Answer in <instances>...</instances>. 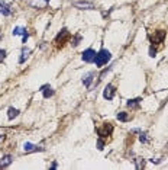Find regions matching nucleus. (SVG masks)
I'll list each match as a JSON object with an SVG mask.
<instances>
[{
    "mask_svg": "<svg viewBox=\"0 0 168 170\" xmlns=\"http://www.w3.org/2000/svg\"><path fill=\"white\" fill-rule=\"evenodd\" d=\"M110 58H112L110 51H107L106 48H102V49L97 52L94 63H96V66H97V67H103L104 64H107V63L110 61Z\"/></svg>",
    "mask_w": 168,
    "mask_h": 170,
    "instance_id": "obj_1",
    "label": "nucleus"
},
{
    "mask_svg": "<svg viewBox=\"0 0 168 170\" xmlns=\"http://www.w3.org/2000/svg\"><path fill=\"white\" fill-rule=\"evenodd\" d=\"M112 132H113V125L110 124V122H104L102 128H99L97 129V134H99V137L100 138H104V137H110L112 135Z\"/></svg>",
    "mask_w": 168,
    "mask_h": 170,
    "instance_id": "obj_2",
    "label": "nucleus"
},
{
    "mask_svg": "<svg viewBox=\"0 0 168 170\" xmlns=\"http://www.w3.org/2000/svg\"><path fill=\"white\" fill-rule=\"evenodd\" d=\"M73 6L80 9V10H93L94 9V4L91 1H87V0H74Z\"/></svg>",
    "mask_w": 168,
    "mask_h": 170,
    "instance_id": "obj_3",
    "label": "nucleus"
},
{
    "mask_svg": "<svg viewBox=\"0 0 168 170\" xmlns=\"http://www.w3.org/2000/svg\"><path fill=\"white\" fill-rule=\"evenodd\" d=\"M96 55H97V52H96L93 48H87L85 51H83V54H81V58H83L84 63H94V60H96Z\"/></svg>",
    "mask_w": 168,
    "mask_h": 170,
    "instance_id": "obj_4",
    "label": "nucleus"
},
{
    "mask_svg": "<svg viewBox=\"0 0 168 170\" xmlns=\"http://www.w3.org/2000/svg\"><path fill=\"white\" fill-rule=\"evenodd\" d=\"M115 95H116V89H115L113 85H107L104 87V90H103V97H104L106 100H112V99L115 97Z\"/></svg>",
    "mask_w": 168,
    "mask_h": 170,
    "instance_id": "obj_5",
    "label": "nucleus"
},
{
    "mask_svg": "<svg viewBox=\"0 0 168 170\" xmlns=\"http://www.w3.org/2000/svg\"><path fill=\"white\" fill-rule=\"evenodd\" d=\"M165 35H167V32L162 31V29H160V31H157L154 34V37H151V41H152V44H161L165 40Z\"/></svg>",
    "mask_w": 168,
    "mask_h": 170,
    "instance_id": "obj_6",
    "label": "nucleus"
},
{
    "mask_svg": "<svg viewBox=\"0 0 168 170\" xmlns=\"http://www.w3.org/2000/svg\"><path fill=\"white\" fill-rule=\"evenodd\" d=\"M70 37V32H68V29H61V32L57 35V38H55V42L60 44V45H64V42L67 41V38Z\"/></svg>",
    "mask_w": 168,
    "mask_h": 170,
    "instance_id": "obj_7",
    "label": "nucleus"
},
{
    "mask_svg": "<svg viewBox=\"0 0 168 170\" xmlns=\"http://www.w3.org/2000/svg\"><path fill=\"white\" fill-rule=\"evenodd\" d=\"M42 92V95H43V97L45 99H48V97H51V96H54V90H52V87L49 85H43L41 86V89H39Z\"/></svg>",
    "mask_w": 168,
    "mask_h": 170,
    "instance_id": "obj_8",
    "label": "nucleus"
},
{
    "mask_svg": "<svg viewBox=\"0 0 168 170\" xmlns=\"http://www.w3.org/2000/svg\"><path fill=\"white\" fill-rule=\"evenodd\" d=\"M12 162H13V157H12L10 154L3 156V157H1V160H0V169H4V167L10 166V164H12Z\"/></svg>",
    "mask_w": 168,
    "mask_h": 170,
    "instance_id": "obj_9",
    "label": "nucleus"
},
{
    "mask_svg": "<svg viewBox=\"0 0 168 170\" xmlns=\"http://www.w3.org/2000/svg\"><path fill=\"white\" fill-rule=\"evenodd\" d=\"M0 13H1L3 16H9V15H12V9H10V6H9L7 3L1 1V0H0Z\"/></svg>",
    "mask_w": 168,
    "mask_h": 170,
    "instance_id": "obj_10",
    "label": "nucleus"
},
{
    "mask_svg": "<svg viewBox=\"0 0 168 170\" xmlns=\"http://www.w3.org/2000/svg\"><path fill=\"white\" fill-rule=\"evenodd\" d=\"M94 77H96V73L94 71H90V73H87L85 76H84L83 79V83L85 87H90V85L93 83V80H94Z\"/></svg>",
    "mask_w": 168,
    "mask_h": 170,
    "instance_id": "obj_11",
    "label": "nucleus"
},
{
    "mask_svg": "<svg viewBox=\"0 0 168 170\" xmlns=\"http://www.w3.org/2000/svg\"><path fill=\"white\" fill-rule=\"evenodd\" d=\"M23 150H25V153H32V151H43V148L41 147H35L34 144H31V142H25L23 144Z\"/></svg>",
    "mask_w": 168,
    "mask_h": 170,
    "instance_id": "obj_12",
    "label": "nucleus"
},
{
    "mask_svg": "<svg viewBox=\"0 0 168 170\" xmlns=\"http://www.w3.org/2000/svg\"><path fill=\"white\" fill-rule=\"evenodd\" d=\"M31 55V49L29 48H22V54H20V58H19V64H23Z\"/></svg>",
    "mask_w": 168,
    "mask_h": 170,
    "instance_id": "obj_13",
    "label": "nucleus"
},
{
    "mask_svg": "<svg viewBox=\"0 0 168 170\" xmlns=\"http://www.w3.org/2000/svg\"><path fill=\"white\" fill-rule=\"evenodd\" d=\"M139 102H142V99H141V97H136V99H129L126 105H127V108L135 109V108H138V106H139Z\"/></svg>",
    "mask_w": 168,
    "mask_h": 170,
    "instance_id": "obj_14",
    "label": "nucleus"
},
{
    "mask_svg": "<svg viewBox=\"0 0 168 170\" xmlns=\"http://www.w3.org/2000/svg\"><path fill=\"white\" fill-rule=\"evenodd\" d=\"M18 115H19V111H18V109H15V108H9V109H7V118H9L10 121L15 119Z\"/></svg>",
    "mask_w": 168,
    "mask_h": 170,
    "instance_id": "obj_15",
    "label": "nucleus"
},
{
    "mask_svg": "<svg viewBox=\"0 0 168 170\" xmlns=\"http://www.w3.org/2000/svg\"><path fill=\"white\" fill-rule=\"evenodd\" d=\"M116 118H118V121H120V122H127L130 116H129L127 112H119V114L116 115Z\"/></svg>",
    "mask_w": 168,
    "mask_h": 170,
    "instance_id": "obj_16",
    "label": "nucleus"
},
{
    "mask_svg": "<svg viewBox=\"0 0 168 170\" xmlns=\"http://www.w3.org/2000/svg\"><path fill=\"white\" fill-rule=\"evenodd\" d=\"M26 32V28H20V26H16L13 31H12V35L16 37V35H23Z\"/></svg>",
    "mask_w": 168,
    "mask_h": 170,
    "instance_id": "obj_17",
    "label": "nucleus"
},
{
    "mask_svg": "<svg viewBox=\"0 0 168 170\" xmlns=\"http://www.w3.org/2000/svg\"><path fill=\"white\" fill-rule=\"evenodd\" d=\"M133 162H135V166H136V169L138 170H141V169L145 167V160H144V159H136V160H133Z\"/></svg>",
    "mask_w": 168,
    "mask_h": 170,
    "instance_id": "obj_18",
    "label": "nucleus"
},
{
    "mask_svg": "<svg viewBox=\"0 0 168 170\" xmlns=\"http://www.w3.org/2000/svg\"><path fill=\"white\" fill-rule=\"evenodd\" d=\"M112 68H113V66H109V67H107L106 70H103V71L100 73V76H99V80H102V79H103V77H104V76H106V74H107V73H109L110 70H112Z\"/></svg>",
    "mask_w": 168,
    "mask_h": 170,
    "instance_id": "obj_19",
    "label": "nucleus"
},
{
    "mask_svg": "<svg viewBox=\"0 0 168 170\" xmlns=\"http://www.w3.org/2000/svg\"><path fill=\"white\" fill-rule=\"evenodd\" d=\"M139 141H141L142 144H146V142H148V138H146V134H145V132H141V134H139Z\"/></svg>",
    "mask_w": 168,
    "mask_h": 170,
    "instance_id": "obj_20",
    "label": "nucleus"
},
{
    "mask_svg": "<svg viewBox=\"0 0 168 170\" xmlns=\"http://www.w3.org/2000/svg\"><path fill=\"white\" fill-rule=\"evenodd\" d=\"M155 54H157V49L154 48V45H151V47H149V57H152V58H154V57H155Z\"/></svg>",
    "mask_w": 168,
    "mask_h": 170,
    "instance_id": "obj_21",
    "label": "nucleus"
},
{
    "mask_svg": "<svg viewBox=\"0 0 168 170\" xmlns=\"http://www.w3.org/2000/svg\"><path fill=\"white\" fill-rule=\"evenodd\" d=\"M80 41H81V35H77V37L74 38V41H73V45H74V47H77Z\"/></svg>",
    "mask_w": 168,
    "mask_h": 170,
    "instance_id": "obj_22",
    "label": "nucleus"
},
{
    "mask_svg": "<svg viewBox=\"0 0 168 170\" xmlns=\"http://www.w3.org/2000/svg\"><path fill=\"white\" fill-rule=\"evenodd\" d=\"M4 58H6V51L0 48V63H1V61H3Z\"/></svg>",
    "mask_w": 168,
    "mask_h": 170,
    "instance_id": "obj_23",
    "label": "nucleus"
},
{
    "mask_svg": "<svg viewBox=\"0 0 168 170\" xmlns=\"http://www.w3.org/2000/svg\"><path fill=\"white\" fill-rule=\"evenodd\" d=\"M103 147H104V142H103L102 140H99V141H97V148H99V150H103Z\"/></svg>",
    "mask_w": 168,
    "mask_h": 170,
    "instance_id": "obj_24",
    "label": "nucleus"
},
{
    "mask_svg": "<svg viewBox=\"0 0 168 170\" xmlns=\"http://www.w3.org/2000/svg\"><path fill=\"white\" fill-rule=\"evenodd\" d=\"M28 38H29V34H28V31H26V32L23 34V41H22V42H23V44H26V41H28Z\"/></svg>",
    "mask_w": 168,
    "mask_h": 170,
    "instance_id": "obj_25",
    "label": "nucleus"
},
{
    "mask_svg": "<svg viewBox=\"0 0 168 170\" xmlns=\"http://www.w3.org/2000/svg\"><path fill=\"white\" fill-rule=\"evenodd\" d=\"M149 162H151V163H155V164H158V163H160V160H158V159H151Z\"/></svg>",
    "mask_w": 168,
    "mask_h": 170,
    "instance_id": "obj_26",
    "label": "nucleus"
},
{
    "mask_svg": "<svg viewBox=\"0 0 168 170\" xmlns=\"http://www.w3.org/2000/svg\"><path fill=\"white\" fill-rule=\"evenodd\" d=\"M57 167H58V163H57V162H54V163L51 164V169H57Z\"/></svg>",
    "mask_w": 168,
    "mask_h": 170,
    "instance_id": "obj_27",
    "label": "nucleus"
},
{
    "mask_svg": "<svg viewBox=\"0 0 168 170\" xmlns=\"http://www.w3.org/2000/svg\"><path fill=\"white\" fill-rule=\"evenodd\" d=\"M3 137H4V135H0V140H1V138H3Z\"/></svg>",
    "mask_w": 168,
    "mask_h": 170,
    "instance_id": "obj_28",
    "label": "nucleus"
},
{
    "mask_svg": "<svg viewBox=\"0 0 168 170\" xmlns=\"http://www.w3.org/2000/svg\"><path fill=\"white\" fill-rule=\"evenodd\" d=\"M0 40H1V34H0Z\"/></svg>",
    "mask_w": 168,
    "mask_h": 170,
    "instance_id": "obj_29",
    "label": "nucleus"
},
{
    "mask_svg": "<svg viewBox=\"0 0 168 170\" xmlns=\"http://www.w3.org/2000/svg\"><path fill=\"white\" fill-rule=\"evenodd\" d=\"M45 1H49V0H45Z\"/></svg>",
    "mask_w": 168,
    "mask_h": 170,
    "instance_id": "obj_30",
    "label": "nucleus"
}]
</instances>
